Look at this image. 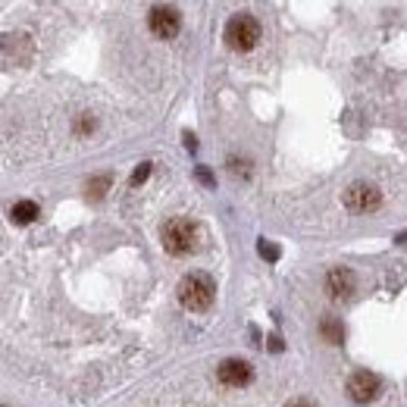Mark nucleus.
Returning a JSON list of instances; mask_svg holds the SVG:
<instances>
[{"mask_svg":"<svg viewBox=\"0 0 407 407\" xmlns=\"http://www.w3.org/2000/svg\"><path fill=\"white\" fill-rule=\"evenodd\" d=\"M213 298H216V285H213V279L207 273H188L179 282V301H182L185 310L201 313L213 304Z\"/></svg>","mask_w":407,"mask_h":407,"instance_id":"nucleus-1","label":"nucleus"},{"mask_svg":"<svg viewBox=\"0 0 407 407\" xmlns=\"http://www.w3.org/2000/svg\"><path fill=\"white\" fill-rule=\"evenodd\" d=\"M160 238H163L166 254H172V257H185V254H191V251L198 248L195 223H188V219H182V216L170 219V223L163 226V232H160Z\"/></svg>","mask_w":407,"mask_h":407,"instance_id":"nucleus-2","label":"nucleus"},{"mask_svg":"<svg viewBox=\"0 0 407 407\" xmlns=\"http://www.w3.org/2000/svg\"><path fill=\"white\" fill-rule=\"evenodd\" d=\"M223 38H226V44H229L232 50L244 53V50H251L260 41V22L251 16V13H235V16L226 22Z\"/></svg>","mask_w":407,"mask_h":407,"instance_id":"nucleus-3","label":"nucleus"},{"mask_svg":"<svg viewBox=\"0 0 407 407\" xmlns=\"http://www.w3.org/2000/svg\"><path fill=\"white\" fill-rule=\"evenodd\" d=\"M379 204H382L379 188H373V185H366V182H354L345 191V207H348L351 213H373Z\"/></svg>","mask_w":407,"mask_h":407,"instance_id":"nucleus-4","label":"nucleus"},{"mask_svg":"<svg viewBox=\"0 0 407 407\" xmlns=\"http://www.w3.org/2000/svg\"><path fill=\"white\" fill-rule=\"evenodd\" d=\"M148 25H151V32L157 38H172V35H179V25H182V16H179V10L176 6H153V10L148 13Z\"/></svg>","mask_w":407,"mask_h":407,"instance_id":"nucleus-5","label":"nucleus"},{"mask_svg":"<svg viewBox=\"0 0 407 407\" xmlns=\"http://www.w3.org/2000/svg\"><path fill=\"white\" fill-rule=\"evenodd\" d=\"M354 289H357V279L348 266H332L326 273V291H329L332 301H348L354 295Z\"/></svg>","mask_w":407,"mask_h":407,"instance_id":"nucleus-6","label":"nucleus"},{"mask_svg":"<svg viewBox=\"0 0 407 407\" xmlns=\"http://www.w3.org/2000/svg\"><path fill=\"white\" fill-rule=\"evenodd\" d=\"M379 389H382V382H379L376 373L360 370V373H354V376L348 379V395H351V401H354V404H370V401H376Z\"/></svg>","mask_w":407,"mask_h":407,"instance_id":"nucleus-7","label":"nucleus"},{"mask_svg":"<svg viewBox=\"0 0 407 407\" xmlns=\"http://www.w3.org/2000/svg\"><path fill=\"white\" fill-rule=\"evenodd\" d=\"M216 376H219V382H223V385H229V389H242V385H248V382H251L254 370H251V364H248V360L229 357V360H223V364H219Z\"/></svg>","mask_w":407,"mask_h":407,"instance_id":"nucleus-8","label":"nucleus"},{"mask_svg":"<svg viewBox=\"0 0 407 407\" xmlns=\"http://www.w3.org/2000/svg\"><path fill=\"white\" fill-rule=\"evenodd\" d=\"M38 204L35 201H16L13 204V210H10V216H13V223L16 226H29V223H35V216H38Z\"/></svg>","mask_w":407,"mask_h":407,"instance_id":"nucleus-9","label":"nucleus"},{"mask_svg":"<svg viewBox=\"0 0 407 407\" xmlns=\"http://www.w3.org/2000/svg\"><path fill=\"white\" fill-rule=\"evenodd\" d=\"M319 332H323V338L329 345H342L345 342V329H342V323H338L336 317H326L323 323H319Z\"/></svg>","mask_w":407,"mask_h":407,"instance_id":"nucleus-10","label":"nucleus"},{"mask_svg":"<svg viewBox=\"0 0 407 407\" xmlns=\"http://www.w3.org/2000/svg\"><path fill=\"white\" fill-rule=\"evenodd\" d=\"M106 185H110V176H97L95 182H88V195L95 198V201H101L104 191H106Z\"/></svg>","mask_w":407,"mask_h":407,"instance_id":"nucleus-11","label":"nucleus"},{"mask_svg":"<svg viewBox=\"0 0 407 407\" xmlns=\"http://www.w3.org/2000/svg\"><path fill=\"white\" fill-rule=\"evenodd\" d=\"M229 172H232V176H251V163H248V160L229 157Z\"/></svg>","mask_w":407,"mask_h":407,"instance_id":"nucleus-12","label":"nucleus"},{"mask_svg":"<svg viewBox=\"0 0 407 407\" xmlns=\"http://www.w3.org/2000/svg\"><path fill=\"white\" fill-rule=\"evenodd\" d=\"M148 176H151V163H138L135 172H132V179H129V185H132V188H138V185H142Z\"/></svg>","mask_w":407,"mask_h":407,"instance_id":"nucleus-13","label":"nucleus"},{"mask_svg":"<svg viewBox=\"0 0 407 407\" xmlns=\"http://www.w3.org/2000/svg\"><path fill=\"white\" fill-rule=\"evenodd\" d=\"M91 129H95V116H88V113H82V116L76 119V132H78V135H88Z\"/></svg>","mask_w":407,"mask_h":407,"instance_id":"nucleus-14","label":"nucleus"},{"mask_svg":"<svg viewBox=\"0 0 407 407\" xmlns=\"http://www.w3.org/2000/svg\"><path fill=\"white\" fill-rule=\"evenodd\" d=\"M260 257H266V260H279V248H276V244L260 242Z\"/></svg>","mask_w":407,"mask_h":407,"instance_id":"nucleus-15","label":"nucleus"},{"mask_svg":"<svg viewBox=\"0 0 407 407\" xmlns=\"http://www.w3.org/2000/svg\"><path fill=\"white\" fill-rule=\"evenodd\" d=\"M182 142H185V148H188V151H195V148H198V138L191 135V132H185V135H182Z\"/></svg>","mask_w":407,"mask_h":407,"instance_id":"nucleus-16","label":"nucleus"},{"mask_svg":"<svg viewBox=\"0 0 407 407\" xmlns=\"http://www.w3.org/2000/svg\"><path fill=\"white\" fill-rule=\"evenodd\" d=\"M198 179H201V182H204V185H213V176H210V172H207V170H204V166H201V170H198Z\"/></svg>","mask_w":407,"mask_h":407,"instance_id":"nucleus-17","label":"nucleus"},{"mask_svg":"<svg viewBox=\"0 0 407 407\" xmlns=\"http://www.w3.org/2000/svg\"><path fill=\"white\" fill-rule=\"evenodd\" d=\"M289 407H313L310 401H295V404H289Z\"/></svg>","mask_w":407,"mask_h":407,"instance_id":"nucleus-18","label":"nucleus"}]
</instances>
